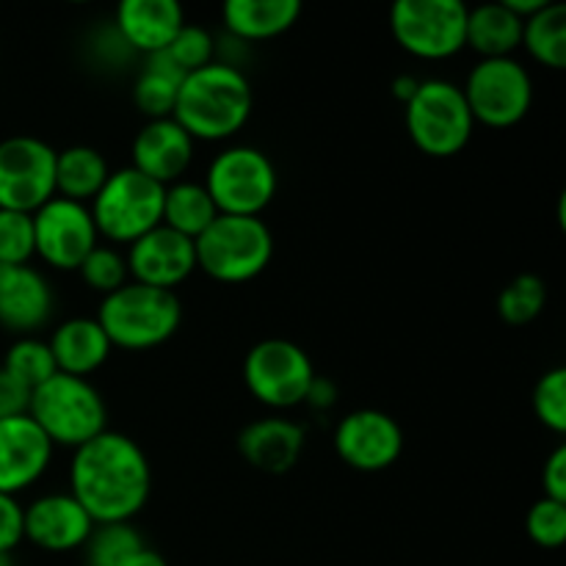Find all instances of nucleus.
Here are the masks:
<instances>
[{"label":"nucleus","mask_w":566,"mask_h":566,"mask_svg":"<svg viewBox=\"0 0 566 566\" xmlns=\"http://www.w3.org/2000/svg\"><path fill=\"white\" fill-rule=\"evenodd\" d=\"M70 495L94 525L133 523L153 495V464L133 437L105 429L72 451Z\"/></svg>","instance_id":"1"},{"label":"nucleus","mask_w":566,"mask_h":566,"mask_svg":"<svg viewBox=\"0 0 566 566\" xmlns=\"http://www.w3.org/2000/svg\"><path fill=\"white\" fill-rule=\"evenodd\" d=\"M254 108V92L241 66L213 64L188 72L177 88L171 119L193 142H230L247 127Z\"/></svg>","instance_id":"2"},{"label":"nucleus","mask_w":566,"mask_h":566,"mask_svg":"<svg viewBox=\"0 0 566 566\" xmlns=\"http://www.w3.org/2000/svg\"><path fill=\"white\" fill-rule=\"evenodd\" d=\"M94 318L114 348L147 352L175 337L180 329L182 307L175 291L127 282L111 296H103Z\"/></svg>","instance_id":"3"},{"label":"nucleus","mask_w":566,"mask_h":566,"mask_svg":"<svg viewBox=\"0 0 566 566\" xmlns=\"http://www.w3.org/2000/svg\"><path fill=\"white\" fill-rule=\"evenodd\" d=\"M28 418L44 431L53 448L86 446L108 429V407L97 387L81 376L55 374L31 390Z\"/></svg>","instance_id":"4"},{"label":"nucleus","mask_w":566,"mask_h":566,"mask_svg":"<svg viewBox=\"0 0 566 566\" xmlns=\"http://www.w3.org/2000/svg\"><path fill=\"white\" fill-rule=\"evenodd\" d=\"M197 271L224 285H241L269 269L274 235L260 216H216L193 241Z\"/></svg>","instance_id":"5"},{"label":"nucleus","mask_w":566,"mask_h":566,"mask_svg":"<svg viewBox=\"0 0 566 566\" xmlns=\"http://www.w3.org/2000/svg\"><path fill=\"white\" fill-rule=\"evenodd\" d=\"M407 133L415 147L431 158H453L470 144L475 119L462 86L446 77L420 81L415 97L403 105Z\"/></svg>","instance_id":"6"},{"label":"nucleus","mask_w":566,"mask_h":566,"mask_svg":"<svg viewBox=\"0 0 566 566\" xmlns=\"http://www.w3.org/2000/svg\"><path fill=\"white\" fill-rule=\"evenodd\" d=\"M99 241L111 247H130L160 224L164 213V186L142 171L125 166L111 171L97 197L88 202Z\"/></svg>","instance_id":"7"},{"label":"nucleus","mask_w":566,"mask_h":566,"mask_svg":"<svg viewBox=\"0 0 566 566\" xmlns=\"http://www.w3.org/2000/svg\"><path fill=\"white\" fill-rule=\"evenodd\" d=\"M202 186L221 216H260L280 191V171L260 147L232 144L213 155Z\"/></svg>","instance_id":"8"},{"label":"nucleus","mask_w":566,"mask_h":566,"mask_svg":"<svg viewBox=\"0 0 566 566\" xmlns=\"http://www.w3.org/2000/svg\"><path fill=\"white\" fill-rule=\"evenodd\" d=\"M392 39L420 61H446L468 48L462 0H398L390 9Z\"/></svg>","instance_id":"9"},{"label":"nucleus","mask_w":566,"mask_h":566,"mask_svg":"<svg viewBox=\"0 0 566 566\" xmlns=\"http://www.w3.org/2000/svg\"><path fill=\"white\" fill-rule=\"evenodd\" d=\"M315 379V365L298 343L285 337H265L254 343L243 357V381L254 401L269 409L302 407L310 385Z\"/></svg>","instance_id":"10"},{"label":"nucleus","mask_w":566,"mask_h":566,"mask_svg":"<svg viewBox=\"0 0 566 566\" xmlns=\"http://www.w3.org/2000/svg\"><path fill=\"white\" fill-rule=\"evenodd\" d=\"M475 122L486 127H514L534 105V81L523 61L481 59L462 86Z\"/></svg>","instance_id":"11"},{"label":"nucleus","mask_w":566,"mask_h":566,"mask_svg":"<svg viewBox=\"0 0 566 566\" xmlns=\"http://www.w3.org/2000/svg\"><path fill=\"white\" fill-rule=\"evenodd\" d=\"M55 197V149L36 136L0 142V210L36 213Z\"/></svg>","instance_id":"12"},{"label":"nucleus","mask_w":566,"mask_h":566,"mask_svg":"<svg viewBox=\"0 0 566 566\" xmlns=\"http://www.w3.org/2000/svg\"><path fill=\"white\" fill-rule=\"evenodd\" d=\"M99 243L88 205L53 197L33 213V258L55 271H77Z\"/></svg>","instance_id":"13"},{"label":"nucleus","mask_w":566,"mask_h":566,"mask_svg":"<svg viewBox=\"0 0 566 566\" xmlns=\"http://www.w3.org/2000/svg\"><path fill=\"white\" fill-rule=\"evenodd\" d=\"M335 453L359 473L390 470L403 453V429L381 409H354L337 423Z\"/></svg>","instance_id":"14"},{"label":"nucleus","mask_w":566,"mask_h":566,"mask_svg":"<svg viewBox=\"0 0 566 566\" xmlns=\"http://www.w3.org/2000/svg\"><path fill=\"white\" fill-rule=\"evenodd\" d=\"M125 260L130 282L160 287V291H175L197 271V249H193L191 238L164 224L133 241L127 247Z\"/></svg>","instance_id":"15"},{"label":"nucleus","mask_w":566,"mask_h":566,"mask_svg":"<svg viewBox=\"0 0 566 566\" xmlns=\"http://www.w3.org/2000/svg\"><path fill=\"white\" fill-rule=\"evenodd\" d=\"M53 451V442L28 415L0 420V492L17 497L42 481Z\"/></svg>","instance_id":"16"},{"label":"nucleus","mask_w":566,"mask_h":566,"mask_svg":"<svg viewBox=\"0 0 566 566\" xmlns=\"http://www.w3.org/2000/svg\"><path fill=\"white\" fill-rule=\"evenodd\" d=\"M55 313V293L48 276L28 265L0 269V326L20 337L36 335Z\"/></svg>","instance_id":"17"},{"label":"nucleus","mask_w":566,"mask_h":566,"mask_svg":"<svg viewBox=\"0 0 566 566\" xmlns=\"http://www.w3.org/2000/svg\"><path fill=\"white\" fill-rule=\"evenodd\" d=\"M94 528V520L70 492H50L25 506V539L39 551H83Z\"/></svg>","instance_id":"18"},{"label":"nucleus","mask_w":566,"mask_h":566,"mask_svg":"<svg viewBox=\"0 0 566 566\" xmlns=\"http://www.w3.org/2000/svg\"><path fill=\"white\" fill-rule=\"evenodd\" d=\"M193 153H197V142L171 116L149 119L138 127L136 138H133L130 166L166 188L186 177V171L191 169Z\"/></svg>","instance_id":"19"},{"label":"nucleus","mask_w":566,"mask_h":566,"mask_svg":"<svg viewBox=\"0 0 566 566\" xmlns=\"http://www.w3.org/2000/svg\"><path fill=\"white\" fill-rule=\"evenodd\" d=\"M182 25L186 14L177 0H122L114 11L116 33L136 55L166 50Z\"/></svg>","instance_id":"20"},{"label":"nucleus","mask_w":566,"mask_h":566,"mask_svg":"<svg viewBox=\"0 0 566 566\" xmlns=\"http://www.w3.org/2000/svg\"><path fill=\"white\" fill-rule=\"evenodd\" d=\"M238 451L260 473L282 475L302 457L304 429L287 418L254 420L238 434Z\"/></svg>","instance_id":"21"},{"label":"nucleus","mask_w":566,"mask_h":566,"mask_svg":"<svg viewBox=\"0 0 566 566\" xmlns=\"http://www.w3.org/2000/svg\"><path fill=\"white\" fill-rule=\"evenodd\" d=\"M48 346L53 354L55 370L66 376H81V379L97 374L114 352L97 318L61 321L53 335L48 337Z\"/></svg>","instance_id":"22"},{"label":"nucleus","mask_w":566,"mask_h":566,"mask_svg":"<svg viewBox=\"0 0 566 566\" xmlns=\"http://www.w3.org/2000/svg\"><path fill=\"white\" fill-rule=\"evenodd\" d=\"M298 17H302L298 0H227L221 6L227 36L243 44L282 36L296 25Z\"/></svg>","instance_id":"23"},{"label":"nucleus","mask_w":566,"mask_h":566,"mask_svg":"<svg viewBox=\"0 0 566 566\" xmlns=\"http://www.w3.org/2000/svg\"><path fill=\"white\" fill-rule=\"evenodd\" d=\"M523 25L503 3H481L468 9V48L481 59H509L523 48Z\"/></svg>","instance_id":"24"},{"label":"nucleus","mask_w":566,"mask_h":566,"mask_svg":"<svg viewBox=\"0 0 566 566\" xmlns=\"http://www.w3.org/2000/svg\"><path fill=\"white\" fill-rule=\"evenodd\" d=\"M111 175V166L99 149L75 144L55 153V197L88 205Z\"/></svg>","instance_id":"25"},{"label":"nucleus","mask_w":566,"mask_h":566,"mask_svg":"<svg viewBox=\"0 0 566 566\" xmlns=\"http://www.w3.org/2000/svg\"><path fill=\"white\" fill-rule=\"evenodd\" d=\"M186 72L175 64L166 50L144 55V66L133 83V105L149 119H166L175 111L177 88H180Z\"/></svg>","instance_id":"26"},{"label":"nucleus","mask_w":566,"mask_h":566,"mask_svg":"<svg viewBox=\"0 0 566 566\" xmlns=\"http://www.w3.org/2000/svg\"><path fill=\"white\" fill-rule=\"evenodd\" d=\"M219 210H216L213 199H210L208 188L197 180H177L164 188V213H160V224L169 230L180 232V235L197 241L205 230L216 221Z\"/></svg>","instance_id":"27"},{"label":"nucleus","mask_w":566,"mask_h":566,"mask_svg":"<svg viewBox=\"0 0 566 566\" xmlns=\"http://www.w3.org/2000/svg\"><path fill=\"white\" fill-rule=\"evenodd\" d=\"M523 48L534 61L551 70L566 66V6L547 3L523 25Z\"/></svg>","instance_id":"28"},{"label":"nucleus","mask_w":566,"mask_h":566,"mask_svg":"<svg viewBox=\"0 0 566 566\" xmlns=\"http://www.w3.org/2000/svg\"><path fill=\"white\" fill-rule=\"evenodd\" d=\"M147 545L144 536L133 523H111L97 525L83 545L86 566H125L133 553Z\"/></svg>","instance_id":"29"},{"label":"nucleus","mask_w":566,"mask_h":566,"mask_svg":"<svg viewBox=\"0 0 566 566\" xmlns=\"http://www.w3.org/2000/svg\"><path fill=\"white\" fill-rule=\"evenodd\" d=\"M0 368H3L6 374L14 376L20 385H25L28 390H36V387L44 385L50 376L59 374L48 340H39L36 335L17 337L9 346V352H6Z\"/></svg>","instance_id":"30"},{"label":"nucleus","mask_w":566,"mask_h":566,"mask_svg":"<svg viewBox=\"0 0 566 566\" xmlns=\"http://www.w3.org/2000/svg\"><path fill=\"white\" fill-rule=\"evenodd\" d=\"M547 304V285L536 274H517L497 296V315L512 326H525L542 315Z\"/></svg>","instance_id":"31"},{"label":"nucleus","mask_w":566,"mask_h":566,"mask_svg":"<svg viewBox=\"0 0 566 566\" xmlns=\"http://www.w3.org/2000/svg\"><path fill=\"white\" fill-rule=\"evenodd\" d=\"M77 274L86 282L88 291L99 293V296H111V293L119 291L122 285L130 282L125 252H122L119 247H111V243L103 241L88 252V258L83 260Z\"/></svg>","instance_id":"32"},{"label":"nucleus","mask_w":566,"mask_h":566,"mask_svg":"<svg viewBox=\"0 0 566 566\" xmlns=\"http://www.w3.org/2000/svg\"><path fill=\"white\" fill-rule=\"evenodd\" d=\"M534 415L545 429L564 434L566 431V370L551 368L539 376L534 387Z\"/></svg>","instance_id":"33"},{"label":"nucleus","mask_w":566,"mask_h":566,"mask_svg":"<svg viewBox=\"0 0 566 566\" xmlns=\"http://www.w3.org/2000/svg\"><path fill=\"white\" fill-rule=\"evenodd\" d=\"M33 260V216L0 210V269Z\"/></svg>","instance_id":"34"},{"label":"nucleus","mask_w":566,"mask_h":566,"mask_svg":"<svg viewBox=\"0 0 566 566\" xmlns=\"http://www.w3.org/2000/svg\"><path fill=\"white\" fill-rule=\"evenodd\" d=\"M166 53L175 59V64L180 66L182 72H197L202 66L213 64L216 61V36L205 25H186L177 31V36L171 39V44L166 48Z\"/></svg>","instance_id":"35"},{"label":"nucleus","mask_w":566,"mask_h":566,"mask_svg":"<svg viewBox=\"0 0 566 566\" xmlns=\"http://www.w3.org/2000/svg\"><path fill=\"white\" fill-rule=\"evenodd\" d=\"M525 531H528L531 542L545 551L562 547L566 539V503L539 497L525 517Z\"/></svg>","instance_id":"36"},{"label":"nucleus","mask_w":566,"mask_h":566,"mask_svg":"<svg viewBox=\"0 0 566 566\" xmlns=\"http://www.w3.org/2000/svg\"><path fill=\"white\" fill-rule=\"evenodd\" d=\"M25 542V506L0 492V553H14Z\"/></svg>","instance_id":"37"},{"label":"nucleus","mask_w":566,"mask_h":566,"mask_svg":"<svg viewBox=\"0 0 566 566\" xmlns=\"http://www.w3.org/2000/svg\"><path fill=\"white\" fill-rule=\"evenodd\" d=\"M28 403H31V390L0 368V420L28 415Z\"/></svg>","instance_id":"38"},{"label":"nucleus","mask_w":566,"mask_h":566,"mask_svg":"<svg viewBox=\"0 0 566 566\" xmlns=\"http://www.w3.org/2000/svg\"><path fill=\"white\" fill-rule=\"evenodd\" d=\"M542 486H545V497L566 503V448L564 446H558L556 451L547 457L545 470H542Z\"/></svg>","instance_id":"39"},{"label":"nucleus","mask_w":566,"mask_h":566,"mask_svg":"<svg viewBox=\"0 0 566 566\" xmlns=\"http://www.w3.org/2000/svg\"><path fill=\"white\" fill-rule=\"evenodd\" d=\"M337 398H340V390H337L335 381H332L329 376L315 374V379H313V385H310L304 403H307L310 409H315V412H329V409L337 403Z\"/></svg>","instance_id":"40"},{"label":"nucleus","mask_w":566,"mask_h":566,"mask_svg":"<svg viewBox=\"0 0 566 566\" xmlns=\"http://www.w3.org/2000/svg\"><path fill=\"white\" fill-rule=\"evenodd\" d=\"M418 86H420V77L398 75L396 81H392L390 88H392V97H396L401 105H407L409 99L415 97V92H418Z\"/></svg>","instance_id":"41"},{"label":"nucleus","mask_w":566,"mask_h":566,"mask_svg":"<svg viewBox=\"0 0 566 566\" xmlns=\"http://www.w3.org/2000/svg\"><path fill=\"white\" fill-rule=\"evenodd\" d=\"M503 6H506L509 11H512V14H517L520 20H528V17H534L536 11H542L545 9L547 3H551V0H501Z\"/></svg>","instance_id":"42"},{"label":"nucleus","mask_w":566,"mask_h":566,"mask_svg":"<svg viewBox=\"0 0 566 566\" xmlns=\"http://www.w3.org/2000/svg\"><path fill=\"white\" fill-rule=\"evenodd\" d=\"M125 566H169V562H166V558L160 556V553L155 551V547L144 545L142 551L133 553V556L127 558Z\"/></svg>","instance_id":"43"},{"label":"nucleus","mask_w":566,"mask_h":566,"mask_svg":"<svg viewBox=\"0 0 566 566\" xmlns=\"http://www.w3.org/2000/svg\"><path fill=\"white\" fill-rule=\"evenodd\" d=\"M0 566H14V558H11V553H0Z\"/></svg>","instance_id":"44"}]
</instances>
